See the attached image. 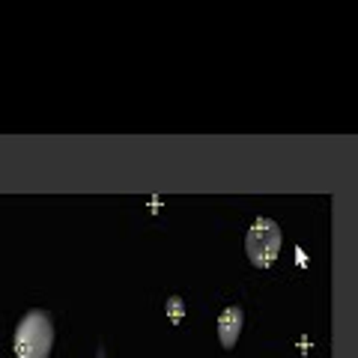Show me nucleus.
<instances>
[{"label":"nucleus","mask_w":358,"mask_h":358,"mask_svg":"<svg viewBox=\"0 0 358 358\" xmlns=\"http://www.w3.org/2000/svg\"><path fill=\"white\" fill-rule=\"evenodd\" d=\"M281 227H278V221L272 218H257L251 224L248 236H245V254H248V260L257 266V268H268L278 254H281Z\"/></svg>","instance_id":"2"},{"label":"nucleus","mask_w":358,"mask_h":358,"mask_svg":"<svg viewBox=\"0 0 358 358\" xmlns=\"http://www.w3.org/2000/svg\"><path fill=\"white\" fill-rule=\"evenodd\" d=\"M242 322H245L242 308L230 305V308L221 310V317H218V341H221L224 350H233V346H236L239 334H242Z\"/></svg>","instance_id":"3"},{"label":"nucleus","mask_w":358,"mask_h":358,"mask_svg":"<svg viewBox=\"0 0 358 358\" xmlns=\"http://www.w3.org/2000/svg\"><path fill=\"white\" fill-rule=\"evenodd\" d=\"M54 346V320L48 310L33 308L15 326V338H13V350L15 358H48Z\"/></svg>","instance_id":"1"},{"label":"nucleus","mask_w":358,"mask_h":358,"mask_svg":"<svg viewBox=\"0 0 358 358\" xmlns=\"http://www.w3.org/2000/svg\"><path fill=\"white\" fill-rule=\"evenodd\" d=\"M171 310H173V317H176V320L182 317V305H179V299H173V301H171Z\"/></svg>","instance_id":"4"}]
</instances>
